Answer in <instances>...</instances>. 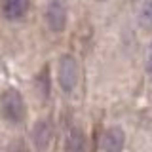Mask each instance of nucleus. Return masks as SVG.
<instances>
[{"label": "nucleus", "mask_w": 152, "mask_h": 152, "mask_svg": "<svg viewBox=\"0 0 152 152\" xmlns=\"http://www.w3.org/2000/svg\"><path fill=\"white\" fill-rule=\"evenodd\" d=\"M0 114L8 122L17 124L25 118V101L15 89H6L0 95Z\"/></svg>", "instance_id": "nucleus-1"}, {"label": "nucleus", "mask_w": 152, "mask_h": 152, "mask_svg": "<svg viewBox=\"0 0 152 152\" xmlns=\"http://www.w3.org/2000/svg\"><path fill=\"white\" fill-rule=\"evenodd\" d=\"M57 78H59V86L65 91H72L76 88V84H78V63L72 55H63L59 59Z\"/></svg>", "instance_id": "nucleus-2"}, {"label": "nucleus", "mask_w": 152, "mask_h": 152, "mask_svg": "<svg viewBox=\"0 0 152 152\" xmlns=\"http://www.w3.org/2000/svg\"><path fill=\"white\" fill-rule=\"evenodd\" d=\"M46 23L53 32H61L66 27V6L63 0H50L46 8Z\"/></svg>", "instance_id": "nucleus-3"}, {"label": "nucleus", "mask_w": 152, "mask_h": 152, "mask_svg": "<svg viewBox=\"0 0 152 152\" xmlns=\"http://www.w3.org/2000/svg\"><path fill=\"white\" fill-rule=\"evenodd\" d=\"M51 137H53V127H51L50 120H40L36 122V126L32 127V141H34L36 150L44 152L51 142Z\"/></svg>", "instance_id": "nucleus-4"}, {"label": "nucleus", "mask_w": 152, "mask_h": 152, "mask_svg": "<svg viewBox=\"0 0 152 152\" xmlns=\"http://www.w3.org/2000/svg\"><path fill=\"white\" fill-rule=\"evenodd\" d=\"M124 142H126V135L120 127H108L103 133L101 139V146L104 152H122Z\"/></svg>", "instance_id": "nucleus-5"}, {"label": "nucleus", "mask_w": 152, "mask_h": 152, "mask_svg": "<svg viewBox=\"0 0 152 152\" xmlns=\"http://www.w3.org/2000/svg\"><path fill=\"white\" fill-rule=\"evenodd\" d=\"M28 10V0H2V13L6 19H21Z\"/></svg>", "instance_id": "nucleus-6"}, {"label": "nucleus", "mask_w": 152, "mask_h": 152, "mask_svg": "<svg viewBox=\"0 0 152 152\" xmlns=\"http://www.w3.org/2000/svg\"><path fill=\"white\" fill-rule=\"evenodd\" d=\"M84 135L80 129L72 127L69 133V141H66V152H84Z\"/></svg>", "instance_id": "nucleus-7"}, {"label": "nucleus", "mask_w": 152, "mask_h": 152, "mask_svg": "<svg viewBox=\"0 0 152 152\" xmlns=\"http://www.w3.org/2000/svg\"><path fill=\"white\" fill-rule=\"evenodd\" d=\"M141 21L142 25L152 27V0H145L141 6Z\"/></svg>", "instance_id": "nucleus-8"}, {"label": "nucleus", "mask_w": 152, "mask_h": 152, "mask_svg": "<svg viewBox=\"0 0 152 152\" xmlns=\"http://www.w3.org/2000/svg\"><path fill=\"white\" fill-rule=\"evenodd\" d=\"M8 152H28V148H27V145H25L21 139H15V141L10 142Z\"/></svg>", "instance_id": "nucleus-9"}, {"label": "nucleus", "mask_w": 152, "mask_h": 152, "mask_svg": "<svg viewBox=\"0 0 152 152\" xmlns=\"http://www.w3.org/2000/svg\"><path fill=\"white\" fill-rule=\"evenodd\" d=\"M146 69H148V72L152 74V44L148 48V55H146Z\"/></svg>", "instance_id": "nucleus-10"}]
</instances>
